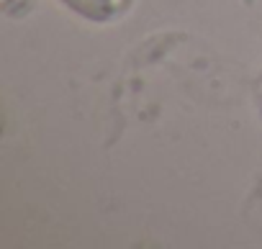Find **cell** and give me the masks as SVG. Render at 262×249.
Listing matches in <instances>:
<instances>
[{"mask_svg": "<svg viewBox=\"0 0 262 249\" xmlns=\"http://www.w3.org/2000/svg\"><path fill=\"white\" fill-rule=\"evenodd\" d=\"M62 3L72 13H77V16L93 21V24H105L116 11L113 0H62Z\"/></svg>", "mask_w": 262, "mask_h": 249, "instance_id": "cell-1", "label": "cell"}]
</instances>
